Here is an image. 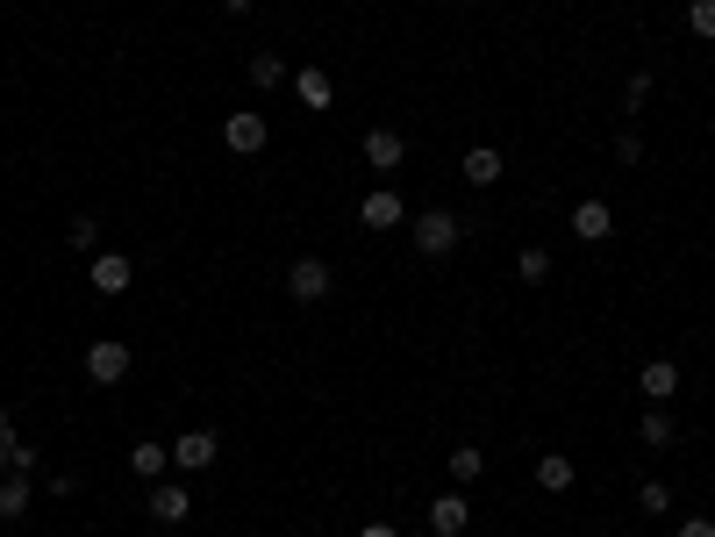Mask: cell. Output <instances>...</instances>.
Here are the masks:
<instances>
[{
  "label": "cell",
  "instance_id": "30bf717a",
  "mask_svg": "<svg viewBox=\"0 0 715 537\" xmlns=\"http://www.w3.org/2000/svg\"><path fill=\"white\" fill-rule=\"evenodd\" d=\"M293 101H301L308 115H329V108H337V87H329V72H323V65H301V72H293Z\"/></svg>",
  "mask_w": 715,
  "mask_h": 537
},
{
  "label": "cell",
  "instance_id": "d4e9b609",
  "mask_svg": "<svg viewBox=\"0 0 715 537\" xmlns=\"http://www.w3.org/2000/svg\"><path fill=\"white\" fill-rule=\"evenodd\" d=\"M637 502H644V516H665V509H673V487H665V480H644V487H637Z\"/></svg>",
  "mask_w": 715,
  "mask_h": 537
},
{
  "label": "cell",
  "instance_id": "7a4b0ae2",
  "mask_svg": "<svg viewBox=\"0 0 715 537\" xmlns=\"http://www.w3.org/2000/svg\"><path fill=\"white\" fill-rule=\"evenodd\" d=\"M222 143H229L237 158H258L265 143H273V129H265V115H258V108H237V115L222 122Z\"/></svg>",
  "mask_w": 715,
  "mask_h": 537
},
{
  "label": "cell",
  "instance_id": "9c48e42d",
  "mask_svg": "<svg viewBox=\"0 0 715 537\" xmlns=\"http://www.w3.org/2000/svg\"><path fill=\"white\" fill-rule=\"evenodd\" d=\"M193 516V495H187V480H151V523H187Z\"/></svg>",
  "mask_w": 715,
  "mask_h": 537
},
{
  "label": "cell",
  "instance_id": "2e32d148",
  "mask_svg": "<svg viewBox=\"0 0 715 537\" xmlns=\"http://www.w3.org/2000/svg\"><path fill=\"white\" fill-rule=\"evenodd\" d=\"M29 502H36L29 473H8V480H0V516H8V523H22V516H29Z\"/></svg>",
  "mask_w": 715,
  "mask_h": 537
},
{
  "label": "cell",
  "instance_id": "e0dca14e",
  "mask_svg": "<svg viewBox=\"0 0 715 537\" xmlns=\"http://www.w3.org/2000/svg\"><path fill=\"white\" fill-rule=\"evenodd\" d=\"M537 487H544V495H565V487H573V459H565V451H544V459H537Z\"/></svg>",
  "mask_w": 715,
  "mask_h": 537
},
{
  "label": "cell",
  "instance_id": "6da1fadb",
  "mask_svg": "<svg viewBox=\"0 0 715 537\" xmlns=\"http://www.w3.org/2000/svg\"><path fill=\"white\" fill-rule=\"evenodd\" d=\"M459 237H465V223L451 209H423V215H415V251H423V259H451Z\"/></svg>",
  "mask_w": 715,
  "mask_h": 537
},
{
  "label": "cell",
  "instance_id": "ac0fdd59",
  "mask_svg": "<svg viewBox=\"0 0 715 537\" xmlns=\"http://www.w3.org/2000/svg\"><path fill=\"white\" fill-rule=\"evenodd\" d=\"M165 466H172V445H137L129 451V473H137V480H165Z\"/></svg>",
  "mask_w": 715,
  "mask_h": 537
},
{
  "label": "cell",
  "instance_id": "4fadbf2b",
  "mask_svg": "<svg viewBox=\"0 0 715 537\" xmlns=\"http://www.w3.org/2000/svg\"><path fill=\"white\" fill-rule=\"evenodd\" d=\"M459 173H465V179H473V187H494V179H501V173H509V158H501V151H494V143H473V151H465V158H459Z\"/></svg>",
  "mask_w": 715,
  "mask_h": 537
},
{
  "label": "cell",
  "instance_id": "f546056e",
  "mask_svg": "<svg viewBox=\"0 0 715 537\" xmlns=\"http://www.w3.org/2000/svg\"><path fill=\"white\" fill-rule=\"evenodd\" d=\"M358 537H401V530H393V523H365V530H358Z\"/></svg>",
  "mask_w": 715,
  "mask_h": 537
},
{
  "label": "cell",
  "instance_id": "52a82bcc",
  "mask_svg": "<svg viewBox=\"0 0 715 537\" xmlns=\"http://www.w3.org/2000/svg\"><path fill=\"white\" fill-rule=\"evenodd\" d=\"M429 530H437V537H465V530H473V502H465V487H451V495L429 502Z\"/></svg>",
  "mask_w": 715,
  "mask_h": 537
},
{
  "label": "cell",
  "instance_id": "f1b7e54d",
  "mask_svg": "<svg viewBox=\"0 0 715 537\" xmlns=\"http://www.w3.org/2000/svg\"><path fill=\"white\" fill-rule=\"evenodd\" d=\"M673 537H715V523H708V516H687V523H680Z\"/></svg>",
  "mask_w": 715,
  "mask_h": 537
},
{
  "label": "cell",
  "instance_id": "cb8c5ba5",
  "mask_svg": "<svg viewBox=\"0 0 715 537\" xmlns=\"http://www.w3.org/2000/svg\"><path fill=\"white\" fill-rule=\"evenodd\" d=\"M644 101H651V72H630L623 79V115H644Z\"/></svg>",
  "mask_w": 715,
  "mask_h": 537
},
{
  "label": "cell",
  "instance_id": "277c9868",
  "mask_svg": "<svg viewBox=\"0 0 715 537\" xmlns=\"http://www.w3.org/2000/svg\"><path fill=\"white\" fill-rule=\"evenodd\" d=\"M215 459H222L215 430H179V437H172V466H179V473H201V466H215Z\"/></svg>",
  "mask_w": 715,
  "mask_h": 537
},
{
  "label": "cell",
  "instance_id": "4dcf8cb0",
  "mask_svg": "<svg viewBox=\"0 0 715 537\" xmlns=\"http://www.w3.org/2000/svg\"><path fill=\"white\" fill-rule=\"evenodd\" d=\"M222 8H229V15H251V8H258V0H222Z\"/></svg>",
  "mask_w": 715,
  "mask_h": 537
},
{
  "label": "cell",
  "instance_id": "4316f807",
  "mask_svg": "<svg viewBox=\"0 0 715 537\" xmlns=\"http://www.w3.org/2000/svg\"><path fill=\"white\" fill-rule=\"evenodd\" d=\"M615 158H623V165H644V137H637V129H623V137H615Z\"/></svg>",
  "mask_w": 715,
  "mask_h": 537
},
{
  "label": "cell",
  "instance_id": "7c38bea8",
  "mask_svg": "<svg viewBox=\"0 0 715 537\" xmlns=\"http://www.w3.org/2000/svg\"><path fill=\"white\" fill-rule=\"evenodd\" d=\"M565 223H573V237H579V243H601V237H609V229H615V209H609V201H594V193H587V201H579V209L565 215Z\"/></svg>",
  "mask_w": 715,
  "mask_h": 537
},
{
  "label": "cell",
  "instance_id": "484cf974",
  "mask_svg": "<svg viewBox=\"0 0 715 537\" xmlns=\"http://www.w3.org/2000/svg\"><path fill=\"white\" fill-rule=\"evenodd\" d=\"M687 29H694V36H708V43H715V0H694V8H687Z\"/></svg>",
  "mask_w": 715,
  "mask_h": 537
},
{
  "label": "cell",
  "instance_id": "d6986e66",
  "mask_svg": "<svg viewBox=\"0 0 715 537\" xmlns=\"http://www.w3.org/2000/svg\"><path fill=\"white\" fill-rule=\"evenodd\" d=\"M479 473H487V451H479V445H459V451H451V480H459V487H473Z\"/></svg>",
  "mask_w": 715,
  "mask_h": 537
},
{
  "label": "cell",
  "instance_id": "8fae6325",
  "mask_svg": "<svg viewBox=\"0 0 715 537\" xmlns=\"http://www.w3.org/2000/svg\"><path fill=\"white\" fill-rule=\"evenodd\" d=\"M86 279H93V295H129V259L122 251H93V265H86Z\"/></svg>",
  "mask_w": 715,
  "mask_h": 537
},
{
  "label": "cell",
  "instance_id": "ba28073f",
  "mask_svg": "<svg viewBox=\"0 0 715 537\" xmlns=\"http://www.w3.org/2000/svg\"><path fill=\"white\" fill-rule=\"evenodd\" d=\"M358 158H365L373 173H401V165H409V143H401V129H373V137L358 143Z\"/></svg>",
  "mask_w": 715,
  "mask_h": 537
},
{
  "label": "cell",
  "instance_id": "ffe728a7",
  "mask_svg": "<svg viewBox=\"0 0 715 537\" xmlns=\"http://www.w3.org/2000/svg\"><path fill=\"white\" fill-rule=\"evenodd\" d=\"M515 273H523V287H544V279H551V251H544V243H529L523 259H515Z\"/></svg>",
  "mask_w": 715,
  "mask_h": 537
},
{
  "label": "cell",
  "instance_id": "9a60e30c",
  "mask_svg": "<svg viewBox=\"0 0 715 537\" xmlns=\"http://www.w3.org/2000/svg\"><path fill=\"white\" fill-rule=\"evenodd\" d=\"M36 466H43V451L22 445L15 430H0V480H8V473H36Z\"/></svg>",
  "mask_w": 715,
  "mask_h": 537
},
{
  "label": "cell",
  "instance_id": "83f0119b",
  "mask_svg": "<svg viewBox=\"0 0 715 537\" xmlns=\"http://www.w3.org/2000/svg\"><path fill=\"white\" fill-rule=\"evenodd\" d=\"M58 495V502H72V495H79V473H51V480H43Z\"/></svg>",
  "mask_w": 715,
  "mask_h": 537
},
{
  "label": "cell",
  "instance_id": "5bb4252c",
  "mask_svg": "<svg viewBox=\"0 0 715 537\" xmlns=\"http://www.w3.org/2000/svg\"><path fill=\"white\" fill-rule=\"evenodd\" d=\"M637 387H644V401H673V395H680V365H673V359H651L644 373H637Z\"/></svg>",
  "mask_w": 715,
  "mask_h": 537
},
{
  "label": "cell",
  "instance_id": "7402d4cb",
  "mask_svg": "<svg viewBox=\"0 0 715 537\" xmlns=\"http://www.w3.org/2000/svg\"><path fill=\"white\" fill-rule=\"evenodd\" d=\"M637 437H644L651 451H665V445H673V416H665L658 401H651V409H644V430H637Z\"/></svg>",
  "mask_w": 715,
  "mask_h": 537
},
{
  "label": "cell",
  "instance_id": "44dd1931",
  "mask_svg": "<svg viewBox=\"0 0 715 537\" xmlns=\"http://www.w3.org/2000/svg\"><path fill=\"white\" fill-rule=\"evenodd\" d=\"M279 79H287V58H279V51H258L251 58V87L265 93V87H279Z\"/></svg>",
  "mask_w": 715,
  "mask_h": 537
},
{
  "label": "cell",
  "instance_id": "3957f363",
  "mask_svg": "<svg viewBox=\"0 0 715 537\" xmlns=\"http://www.w3.org/2000/svg\"><path fill=\"white\" fill-rule=\"evenodd\" d=\"M86 380H93V387L129 380V345H122V337H101V345L86 351Z\"/></svg>",
  "mask_w": 715,
  "mask_h": 537
},
{
  "label": "cell",
  "instance_id": "5b68a950",
  "mask_svg": "<svg viewBox=\"0 0 715 537\" xmlns=\"http://www.w3.org/2000/svg\"><path fill=\"white\" fill-rule=\"evenodd\" d=\"M329 287H337V273H329L323 259H293V265H287V295L301 301V309H308V301H323Z\"/></svg>",
  "mask_w": 715,
  "mask_h": 537
},
{
  "label": "cell",
  "instance_id": "603a6c76",
  "mask_svg": "<svg viewBox=\"0 0 715 537\" xmlns=\"http://www.w3.org/2000/svg\"><path fill=\"white\" fill-rule=\"evenodd\" d=\"M65 243H72V251H93V243H101V215H72Z\"/></svg>",
  "mask_w": 715,
  "mask_h": 537
},
{
  "label": "cell",
  "instance_id": "8992f818",
  "mask_svg": "<svg viewBox=\"0 0 715 537\" xmlns=\"http://www.w3.org/2000/svg\"><path fill=\"white\" fill-rule=\"evenodd\" d=\"M358 223H365V229H401V223H409V201H401L393 187H373L365 201H358Z\"/></svg>",
  "mask_w": 715,
  "mask_h": 537
}]
</instances>
